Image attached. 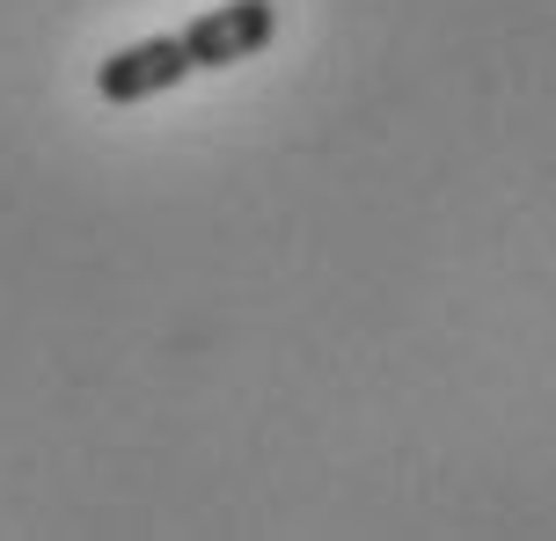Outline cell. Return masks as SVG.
<instances>
[{
  "instance_id": "cell-1",
  "label": "cell",
  "mask_w": 556,
  "mask_h": 541,
  "mask_svg": "<svg viewBox=\"0 0 556 541\" xmlns=\"http://www.w3.org/2000/svg\"><path fill=\"white\" fill-rule=\"evenodd\" d=\"M191 74H198V59L184 44V29L176 37H139V44H125V52H111L96 66V95L117 103V111H132L147 95H168L176 81H191Z\"/></svg>"
},
{
  "instance_id": "cell-2",
  "label": "cell",
  "mask_w": 556,
  "mask_h": 541,
  "mask_svg": "<svg viewBox=\"0 0 556 541\" xmlns=\"http://www.w3.org/2000/svg\"><path fill=\"white\" fill-rule=\"evenodd\" d=\"M271 37H278V8L271 0H220V8H205V15L184 29L198 74H227V66L256 59Z\"/></svg>"
}]
</instances>
